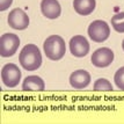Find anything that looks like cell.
<instances>
[{
  "label": "cell",
  "instance_id": "1",
  "mask_svg": "<svg viewBox=\"0 0 124 124\" xmlns=\"http://www.w3.org/2000/svg\"><path fill=\"white\" fill-rule=\"evenodd\" d=\"M20 65L27 71H35L42 65V54L35 44H27L19 56Z\"/></svg>",
  "mask_w": 124,
  "mask_h": 124
},
{
  "label": "cell",
  "instance_id": "2",
  "mask_svg": "<svg viewBox=\"0 0 124 124\" xmlns=\"http://www.w3.org/2000/svg\"><path fill=\"white\" fill-rule=\"evenodd\" d=\"M43 50L45 56L50 60H60L66 54V44L63 37L59 35L49 36L43 43Z\"/></svg>",
  "mask_w": 124,
  "mask_h": 124
},
{
  "label": "cell",
  "instance_id": "3",
  "mask_svg": "<svg viewBox=\"0 0 124 124\" xmlns=\"http://www.w3.org/2000/svg\"><path fill=\"white\" fill-rule=\"evenodd\" d=\"M88 36L89 38L96 42V43H102L107 41L110 36V28L108 23L102 20H95L88 26Z\"/></svg>",
  "mask_w": 124,
  "mask_h": 124
},
{
  "label": "cell",
  "instance_id": "4",
  "mask_svg": "<svg viewBox=\"0 0 124 124\" xmlns=\"http://www.w3.org/2000/svg\"><path fill=\"white\" fill-rule=\"evenodd\" d=\"M20 46V38L15 34L7 32L0 37V56L8 58L14 56Z\"/></svg>",
  "mask_w": 124,
  "mask_h": 124
},
{
  "label": "cell",
  "instance_id": "5",
  "mask_svg": "<svg viewBox=\"0 0 124 124\" xmlns=\"http://www.w3.org/2000/svg\"><path fill=\"white\" fill-rule=\"evenodd\" d=\"M1 80L4 85L8 88H14L17 86L21 80V71L19 66H16L13 63L6 64L1 69Z\"/></svg>",
  "mask_w": 124,
  "mask_h": 124
},
{
  "label": "cell",
  "instance_id": "6",
  "mask_svg": "<svg viewBox=\"0 0 124 124\" xmlns=\"http://www.w3.org/2000/svg\"><path fill=\"white\" fill-rule=\"evenodd\" d=\"M93 66L103 69V67H108L109 65L114 62V52L111 49L109 48H99L93 52L91 57Z\"/></svg>",
  "mask_w": 124,
  "mask_h": 124
},
{
  "label": "cell",
  "instance_id": "7",
  "mask_svg": "<svg viewBox=\"0 0 124 124\" xmlns=\"http://www.w3.org/2000/svg\"><path fill=\"white\" fill-rule=\"evenodd\" d=\"M29 16L21 8H14L8 14V24L15 30H24L29 26Z\"/></svg>",
  "mask_w": 124,
  "mask_h": 124
},
{
  "label": "cell",
  "instance_id": "8",
  "mask_svg": "<svg viewBox=\"0 0 124 124\" xmlns=\"http://www.w3.org/2000/svg\"><path fill=\"white\" fill-rule=\"evenodd\" d=\"M71 54L77 58H82L87 56L89 52V43L87 41L86 37L81 36V35H76L70 39V44H69Z\"/></svg>",
  "mask_w": 124,
  "mask_h": 124
},
{
  "label": "cell",
  "instance_id": "9",
  "mask_svg": "<svg viewBox=\"0 0 124 124\" xmlns=\"http://www.w3.org/2000/svg\"><path fill=\"white\" fill-rule=\"evenodd\" d=\"M41 12L46 19L54 20L59 17L62 13L60 4L57 0H42L41 1Z\"/></svg>",
  "mask_w": 124,
  "mask_h": 124
},
{
  "label": "cell",
  "instance_id": "10",
  "mask_svg": "<svg viewBox=\"0 0 124 124\" xmlns=\"http://www.w3.org/2000/svg\"><path fill=\"white\" fill-rule=\"evenodd\" d=\"M91 84V74L86 70H77L70 76V85L76 89H84Z\"/></svg>",
  "mask_w": 124,
  "mask_h": 124
},
{
  "label": "cell",
  "instance_id": "11",
  "mask_svg": "<svg viewBox=\"0 0 124 124\" xmlns=\"http://www.w3.org/2000/svg\"><path fill=\"white\" fill-rule=\"evenodd\" d=\"M22 89L24 92H42L45 89V84L39 77L29 76L22 82Z\"/></svg>",
  "mask_w": 124,
  "mask_h": 124
},
{
  "label": "cell",
  "instance_id": "12",
  "mask_svg": "<svg viewBox=\"0 0 124 124\" xmlns=\"http://www.w3.org/2000/svg\"><path fill=\"white\" fill-rule=\"evenodd\" d=\"M96 7L95 0H74L73 1V8L74 11L80 15H89L92 14Z\"/></svg>",
  "mask_w": 124,
  "mask_h": 124
},
{
  "label": "cell",
  "instance_id": "13",
  "mask_svg": "<svg viewBox=\"0 0 124 124\" xmlns=\"http://www.w3.org/2000/svg\"><path fill=\"white\" fill-rule=\"evenodd\" d=\"M111 26L117 32H124V12H119L111 17Z\"/></svg>",
  "mask_w": 124,
  "mask_h": 124
},
{
  "label": "cell",
  "instance_id": "14",
  "mask_svg": "<svg viewBox=\"0 0 124 124\" xmlns=\"http://www.w3.org/2000/svg\"><path fill=\"white\" fill-rule=\"evenodd\" d=\"M93 89L96 91V92H110L113 91L114 87L111 86V82L107 79H97L95 82H94V86H93Z\"/></svg>",
  "mask_w": 124,
  "mask_h": 124
},
{
  "label": "cell",
  "instance_id": "15",
  "mask_svg": "<svg viewBox=\"0 0 124 124\" xmlns=\"http://www.w3.org/2000/svg\"><path fill=\"white\" fill-rule=\"evenodd\" d=\"M114 82L118 89L124 91V66L116 71V73L114 76Z\"/></svg>",
  "mask_w": 124,
  "mask_h": 124
},
{
  "label": "cell",
  "instance_id": "16",
  "mask_svg": "<svg viewBox=\"0 0 124 124\" xmlns=\"http://www.w3.org/2000/svg\"><path fill=\"white\" fill-rule=\"evenodd\" d=\"M13 4V0H0V11L4 12L8 9Z\"/></svg>",
  "mask_w": 124,
  "mask_h": 124
},
{
  "label": "cell",
  "instance_id": "17",
  "mask_svg": "<svg viewBox=\"0 0 124 124\" xmlns=\"http://www.w3.org/2000/svg\"><path fill=\"white\" fill-rule=\"evenodd\" d=\"M122 49H123V51H124V39H123V42H122Z\"/></svg>",
  "mask_w": 124,
  "mask_h": 124
}]
</instances>
